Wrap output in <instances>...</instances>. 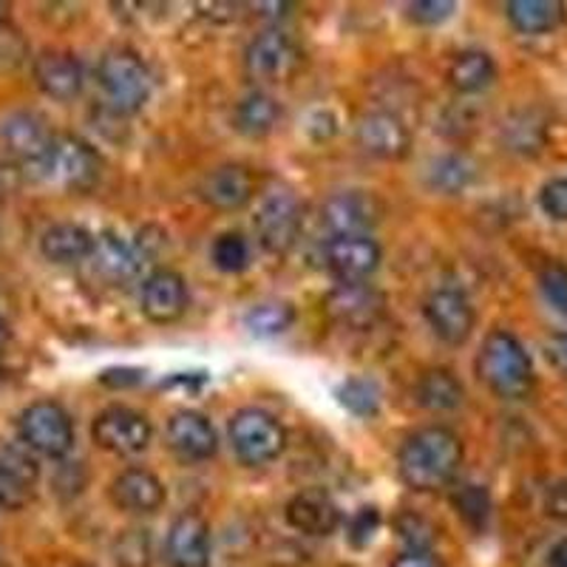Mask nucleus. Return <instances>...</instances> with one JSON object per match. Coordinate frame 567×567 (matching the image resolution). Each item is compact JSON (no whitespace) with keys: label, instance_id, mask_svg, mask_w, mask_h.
I'll return each instance as SVG.
<instances>
[{"label":"nucleus","instance_id":"nucleus-18","mask_svg":"<svg viewBox=\"0 0 567 567\" xmlns=\"http://www.w3.org/2000/svg\"><path fill=\"white\" fill-rule=\"evenodd\" d=\"M165 559L171 567L210 565V525L205 523V516L194 511L176 516L165 539Z\"/></svg>","mask_w":567,"mask_h":567},{"label":"nucleus","instance_id":"nucleus-24","mask_svg":"<svg viewBox=\"0 0 567 567\" xmlns=\"http://www.w3.org/2000/svg\"><path fill=\"white\" fill-rule=\"evenodd\" d=\"M94 245H97V236L74 221H60L40 236V252L52 265H80L91 258Z\"/></svg>","mask_w":567,"mask_h":567},{"label":"nucleus","instance_id":"nucleus-25","mask_svg":"<svg viewBox=\"0 0 567 567\" xmlns=\"http://www.w3.org/2000/svg\"><path fill=\"white\" fill-rule=\"evenodd\" d=\"M94 270L114 287H125L136 278L142 267V256L131 245H125L114 233H100L94 252H91Z\"/></svg>","mask_w":567,"mask_h":567},{"label":"nucleus","instance_id":"nucleus-35","mask_svg":"<svg viewBox=\"0 0 567 567\" xmlns=\"http://www.w3.org/2000/svg\"><path fill=\"white\" fill-rule=\"evenodd\" d=\"M210 258L221 272H241L250 265V245L241 233H221L219 239L213 241Z\"/></svg>","mask_w":567,"mask_h":567},{"label":"nucleus","instance_id":"nucleus-39","mask_svg":"<svg viewBox=\"0 0 567 567\" xmlns=\"http://www.w3.org/2000/svg\"><path fill=\"white\" fill-rule=\"evenodd\" d=\"M539 207L554 221H567V176H556L542 185Z\"/></svg>","mask_w":567,"mask_h":567},{"label":"nucleus","instance_id":"nucleus-36","mask_svg":"<svg viewBox=\"0 0 567 567\" xmlns=\"http://www.w3.org/2000/svg\"><path fill=\"white\" fill-rule=\"evenodd\" d=\"M454 508L463 516L471 528H483L485 519H488L491 511V496L483 485H463L460 491H454L452 496Z\"/></svg>","mask_w":567,"mask_h":567},{"label":"nucleus","instance_id":"nucleus-41","mask_svg":"<svg viewBox=\"0 0 567 567\" xmlns=\"http://www.w3.org/2000/svg\"><path fill=\"white\" fill-rule=\"evenodd\" d=\"M457 9L452 0H417L409 7V20L420 23V27H437L443 20H449Z\"/></svg>","mask_w":567,"mask_h":567},{"label":"nucleus","instance_id":"nucleus-33","mask_svg":"<svg viewBox=\"0 0 567 567\" xmlns=\"http://www.w3.org/2000/svg\"><path fill=\"white\" fill-rule=\"evenodd\" d=\"M338 400L354 417H374L381 412V389L367 378H349L338 389Z\"/></svg>","mask_w":567,"mask_h":567},{"label":"nucleus","instance_id":"nucleus-22","mask_svg":"<svg viewBox=\"0 0 567 567\" xmlns=\"http://www.w3.org/2000/svg\"><path fill=\"white\" fill-rule=\"evenodd\" d=\"M168 445L187 463H202L210 460L219 449V437L210 420L202 412L182 409L168 420Z\"/></svg>","mask_w":567,"mask_h":567},{"label":"nucleus","instance_id":"nucleus-10","mask_svg":"<svg viewBox=\"0 0 567 567\" xmlns=\"http://www.w3.org/2000/svg\"><path fill=\"white\" fill-rule=\"evenodd\" d=\"M256 236L258 245L265 247L272 256H284L296 247L301 236L303 210L301 202L292 194H272L261 202L256 213Z\"/></svg>","mask_w":567,"mask_h":567},{"label":"nucleus","instance_id":"nucleus-7","mask_svg":"<svg viewBox=\"0 0 567 567\" xmlns=\"http://www.w3.org/2000/svg\"><path fill=\"white\" fill-rule=\"evenodd\" d=\"M100 176H103V159L97 151L80 136L63 134L54 140V148L40 179L54 182L74 194H89L91 187H97Z\"/></svg>","mask_w":567,"mask_h":567},{"label":"nucleus","instance_id":"nucleus-20","mask_svg":"<svg viewBox=\"0 0 567 567\" xmlns=\"http://www.w3.org/2000/svg\"><path fill=\"white\" fill-rule=\"evenodd\" d=\"M284 516H287L290 528L303 536H329L341 525V511H338L336 499L321 488L298 491L287 503Z\"/></svg>","mask_w":567,"mask_h":567},{"label":"nucleus","instance_id":"nucleus-29","mask_svg":"<svg viewBox=\"0 0 567 567\" xmlns=\"http://www.w3.org/2000/svg\"><path fill=\"white\" fill-rule=\"evenodd\" d=\"M281 109H278L276 100L265 91H250L239 105H236V114H233V125L236 131L250 140H261V136L270 134L276 128Z\"/></svg>","mask_w":567,"mask_h":567},{"label":"nucleus","instance_id":"nucleus-19","mask_svg":"<svg viewBox=\"0 0 567 567\" xmlns=\"http://www.w3.org/2000/svg\"><path fill=\"white\" fill-rule=\"evenodd\" d=\"M32 74L45 97L69 103L83 91V65L65 49H45L34 58Z\"/></svg>","mask_w":567,"mask_h":567},{"label":"nucleus","instance_id":"nucleus-5","mask_svg":"<svg viewBox=\"0 0 567 567\" xmlns=\"http://www.w3.org/2000/svg\"><path fill=\"white\" fill-rule=\"evenodd\" d=\"M230 443L241 463L258 468L281 457L287 432L265 409H239L230 420Z\"/></svg>","mask_w":567,"mask_h":567},{"label":"nucleus","instance_id":"nucleus-9","mask_svg":"<svg viewBox=\"0 0 567 567\" xmlns=\"http://www.w3.org/2000/svg\"><path fill=\"white\" fill-rule=\"evenodd\" d=\"M301 45L287 32L267 29L250 40L245 52V69L258 83H284L301 69Z\"/></svg>","mask_w":567,"mask_h":567},{"label":"nucleus","instance_id":"nucleus-40","mask_svg":"<svg viewBox=\"0 0 567 567\" xmlns=\"http://www.w3.org/2000/svg\"><path fill=\"white\" fill-rule=\"evenodd\" d=\"M378 528H381V511L374 508V505H367V508H361L352 516L347 536L354 548H367L369 542L374 539V534H378Z\"/></svg>","mask_w":567,"mask_h":567},{"label":"nucleus","instance_id":"nucleus-14","mask_svg":"<svg viewBox=\"0 0 567 567\" xmlns=\"http://www.w3.org/2000/svg\"><path fill=\"white\" fill-rule=\"evenodd\" d=\"M354 140L374 159L398 162L412 148L409 125L392 111H367L354 125Z\"/></svg>","mask_w":567,"mask_h":567},{"label":"nucleus","instance_id":"nucleus-48","mask_svg":"<svg viewBox=\"0 0 567 567\" xmlns=\"http://www.w3.org/2000/svg\"><path fill=\"white\" fill-rule=\"evenodd\" d=\"M7 341H9V327L7 321H0V347H3Z\"/></svg>","mask_w":567,"mask_h":567},{"label":"nucleus","instance_id":"nucleus-49","mask_svg":"<svg viewBox=\"0 0 567 567\" xmlns=\"http://www.w3.org/2000/svg\"><path fill=\"white\" fill-rule=\"evenodd\" d=\"M7 14H9V3H0V27L7 23Z\"/></svg>","mask_w":567,"mask_h":567},{"label":"nucleus","instance_id":"nucleus-3","mask_svg":"<svg viewBox=\"0 0 567 567\" xmlns=\"http://www.w3.org/2000/svg\"><path fill=\"white\" fill-rule=\"evenodd\" d=\"M97 83L116 114H136L154 91L151 71L128 49H111L100 58Z\"/></svg>","mask_w":567,"mask_h":567},{"label":"nucleus","instance_id":"nucleus-13","mask_svg":"<svg viewBox=\"0 0 567 567\" xmlns=\"http://www.w3.org/2000/svg\"><path fill=\"white\" fill-rule=\"evenodd\" d=\"M323 310L338 327L343 329H369L383 318L386 298L372 284H338L323 301Z\"/></svg>","mask_w":567,"mask_h":567},{"label":"nucleus","instance_id":"nucleus-26","mask_svg":"<svg viewBox=\"0 0 567 567\" xmlns=\"http://www.w3.org/2000/svg\"><path fill=\"white\" fill-rule=\"evenodd\" d=\"M511 27L523 34H548L565 23V3L559 0H511L505 7Z\"/></svg>","mask_w":567,"mask_h":567},{"label":"nucleus","instance_id":"nucleus-43","mask_svg":"<svg viewBox=\"0 0 567 567\" xmlns=\"http://www.w3.org/2000/svg\"><path fill=\"white\" fill-rule=\"evenodd\" d=\"M545 514H548L550 519L567 523V477L548 488V494H545Z\"/></svg>","mask_w":567,"mask_h":567},{"label":"nucleus","instance_id":"nucleus-23","mask_svg":"<svg viewBox=\"0 0 567 567\" xmlns=\"http://www.w3.org/2000/svg\"><path fill=\"white\" fill-rule=\"evenodd\" d=\"M111 503L128 514H154L165 505V485L148 468H125L111 483Z\"/></svg>","mask_w":567,"mask_h":567},{"label":"nucleus","instance_id":"nucleus-30","mask_svg":"<svg viewBox=\"0 0 567 567\" xmlns=\"http://www.w3.org/2000/svg\"><path fill=\"white\" fill-rule=\"evenodd\" d=\"M545 123L534 111H519L503 125V142L508 145V151L523 156H536L545 148Z\"/></svg>","mask_w":567,"mask_h":567},{"label":"nucleus","instance_id":"nucleus-16","mask_svg":"<svg viewBox=\"0 0 567 567\" xmlns=\"http://www.w3.org/2000/svg\"><path fill=\"white\" fill-rule=\"evenodd\" d=\"M40 480L38 460L27 445H0V508L20 511L32 503Z\"/></svg>","mask_w":567,"mask_h":567},{"label":"nucleus","instance_id":"nucleus-31","mask_svg":"<svg viewBox=\"0 0 567 567\" xmlns=\"http://www.w3.org/2000/svg\"><path fill=\"white\" fill-rule=\"evenodd\" d=\"M474 182V165L463 154H445L429 165V187L445 196L463 194Z\"/></svg>","mask_w":567,"mask_h":567},{"label":"nucleus","instance_id":"nucleus-11","mask_svg":"<svg viewBox=\"0 0 567 567\" xmlns=\"http://www.w3.org/2000/svg\"><path fill=\"white\" fill-rule=\"evenodd\" d=\"M423 316L434 336L443 343H452V347L468 341L474 323H477L468 296L463 290H454V287H437V290L429 292L423 301Z\"/></svg>","mask_w":567,"mask_h":567},{"label":"nucleus","instance_id":"nucleus-17","mask_svg":"<svg viewBox=\"0 0 567 567\" xmlns=\"http://www.w3.org/2000/svg\"><path fill=\"white\" fill-rule=\"evenodd\" d=\"M187 310V284L176 270L159 267L142 281V316L151 323H174Z\"/></svg>","mask_w":567,"mask_h":567},{"label":"nucleus","instance_id":"nucleus-37","mask_svg":"<svg viewBox=\"0 0 567 567\" xmlns=\"http://www.w3.org/2000/svg\"><path fill=\"white\" fill-rule=\"evenodd\" d=\"M539 287L550 307L567 318V267L559 265V261H550V265L542 267Z\"/></svg>","mask_w":567,"mask_h":567},{"label":"nucleus","instance_id":"nucleus-34","mask_svg":"<svg viewBox=\"0 0 567 567\" xmlns=\"http://www.w3.org/2000/svg\"><path fill=\"white\" fill-rule=\"evenodd\" d=\"M154 550H151V534L145 528H128L116 536L114 561L116 567H151Z\"/></svg>","mask_w":567,"mask_h":567},{"label":"nucleus","instance_id":"nucleus-6","mask_svg":"<svg viewBox=\"0 0 567 567\" xmlns=\"http://www.w3.org/2000/svg\"><path fill=\"white\" fill-rule=\"evenodd\" d=\"M54 140L49 123L34 111H12L0 120V145L18 162L20 168L34 176H43L45 162L54 148Z\"/></svg>","mask_w":567,"mask_h":567},{"label":"nucleus","instance_id":"nucleus-2","mask_svg":"<svg viewBox=\"0 0 567 567\" xmlns=\"http://www.w3.org/2000/svg\"><path fill=\"white\" fill-rule=\"evenodd\" d=\"M480 381L503 400H523L534 389V361L508 329H494L477 354Z\"/></svg>","mask_w":567,"mask_h":567},{"label":"nucleus","instance_id":"nucleus-15","mask_svg":"<svg viewBox=\"0 0 567 567\" xmlns=\"http://www.w3.org/2000/svg\"><path fill=\"white\" fill-rule=\"evenodd\" d=\"M323 261L341 284H363L381 267V247L369 236H332L323 250Z\"/></svg>","mask_w":567,"mask_h":567},{"label":"nucleus","instance_id":"nucleus-27","mask_svg":"<svg viewBox=\"0 0 567 567\" xmlns=\"http://www.w3.org/2000/svg\"><path fill=\"white\" fill-rule=\"evenodd\" d=\"M496 78V63L488 52L483 49H465L457 58L449 63L445 80L460 94H477V91L488 89Z\"/></svg>","mask_w":567,"mask_h":567},{"label":"nucleus","instance_id":"nucleus-44","mask_svg":"<svg viewBox=\"0 0 567 567\" xmlns=\"http://www.w3.org/2000/svg\"><path fill=\"white\" fill-rule=\"evenodd\" d=\"M142 378H145V372H142V369L120 367V369H105V372L100 374V383L109 389H128V386H136Z\"/></svg>","mask_w":567,"mask_h":567},{"label":"nucleus","instance_id":"nucleus-21","mask_svg":"<svg viewBox=\"0 0 567 567\" xmlns=\"http://www.w3.org/2000/svg\"><path fill=\"white\" fill-rule=\"evenodd\" d=\"M256 174L247 165L230 162V165L213 168L205 176V182H202V199L210 207H216V210H241L256 196Z\"/></svg>","mask_w":567,"mask_h":567},{"label":"nucleus","instance_id":"nucleus-12","mask_svg":"<svg viewBox=\"0 0 567 567\" xmlns=\"http://www.w3.org/2000/svg\"><path fill=\"white\" fill-rule=\"evenodd\" d=\"M383 219V202L372 190H341L321 207V221L332 236H369Z\"/></svg>","mask_w":567,"mask_h":567},{"label":"nucleus","instance_id":"nucleus-4","mask_svg":"<svg viewBox=\"0 0 567 567\" xmlns=\"http://www.w3.org/2000/svg\"><path fill=\"white\" fill-rule=\"evenodd\" d=\"M18 434L29 452L43 457L60 460L74 449V423L54 400H38L23 409L18 417Z\"/></svg>","mask_w":567,"mask_h":567},{"label":"nucleus","instance_id":"nucleus-46","mask_svg":"<svg viewBox=\"0 0 567 567\" xmlns=\"http://www.w3.org/2000/svg\"><path fill=\"white\" fill-rule=\"evenodd\" d=\"M392 567H440V561L429 550H406L392 561Z\"/></svg>","mask_w":567,"mask_h":567},{"label":"nucleus","instance_id":"nucleus-28","mask_svg":"<svg viewBox=\"0 0 567 567\" xmlns=\"http://www.w3.org/2000/svg\"><path fill=\"white\" fill-rule=\"evenodd\" d=\"M414 398L423 409L429 412H452L463 403L465 389L457 381V374L449 372V369H429V372L420 374L417 389H414Z\"/></svg>","mask_w":567,"mask_h":567},{"label":"nucleus","instance_id":"nucleus-47","mask_svg":"<svg viewBox=\"0 0 567 567\" xmlns=\"http://www.w3.org/2000/svg\"><path fill=\"white\" fill-rule=\"evenodd\" d=\"M550 567H567V536L556 542L550 550Z\"/></svg>","mask_w":567,"mask_h":567},{"label":"nucleus","instance_id":"nucleus-38","mask_svg":"<svg viewBox=\"0 0 567 567\" xmlns=\"http://www.w3.org/2000/svg\"><path fill=\"white\" fill-rule=\"evenodd\" d=\"M29 58V43L27 38L12 29L9 23L0 27V71H12L18 65L27 63Z\"/></svg>","mask_w":567,"mask_h":567},{"label":"nucleus","instance_id":"nucleus-8","mask_svg":"<svg viewBox=\"0 0 567 567\" xmlns=\"http://www.w3.org/2000/svg\"><path fill=\"white\" fill-rule=\"evenodd\" d=\"M91 437L103 452L116 457H134L148 449L154 429L151 420L131 406H109L91 423Z\"/></svg>","mask_w":567,"mask_h":567},{"label":"nucleus","instance_id":"nucleus-45","mask_svg":"<svg viewBox=\"0 0 567 567\" xmlns=\"http://www.w3.org/2000/svg\"><path fill=\"white\" fill-rule=\"evenodd\" d=\"M545 354H548L550 367H556L559 372L567 374V332L550 338V341L545 343Z\"/></svg>","mask_w":567,"mask_h":567},{"label":"nucleus","instance_id":"nucleus-42","mask_svg":"<svg viewBox=\"0 0 567 567\" xmlns=\"http://www.w3.org/2000/svg\"><path fill=\"white\" fill-rule=\"evenodd\" d=\"M398 530L409 542V550H429V545H432V525L420 519V516L403 514L398 519Z\"/></svg>","mask_w":567,"mask_h":567},{"label":"nucleus","instance_id":"nucleus-50","mask_svg":"<svg viewBox=\"0 0 567 567\" xmlns=\"http://www.w3.org/2000/svg\"><path fill=\"white\" fill-rule=\"evenodd\" d=\"M74 567H94V565H74Z\"/></svg>","mask_w":567,"mask_h":567},{"label":"nucleus","instance_id":"nucleus-32","mask_svg":"<svg viewBox=\"0 0 567 567\" xmlns=\"http://www.w3.org/2000/svg\"><path fill=\"white\" fill-rule=\"evenodd\" d=\"M296 323V307L287 301H265L250 307L245 316V327L256 338H276Z\"/></svg>","mask_w":567,"mask_h":567},{"label":"nucleus","instance_id":"nucleus-1","mask_svg":"<svg viewBox=\"0 0 567 567\" xmlns=\"http://www.w3.org/2000/svg\"><path fill=\"white\" fill-rule=\"evenodd\" d=\"M463 440L445 425H425L406 437L398 454L400 480L412 491L445 488L463 465Z\"/></svg>","mask_w":567,"mask_h":567}]
</instances>
